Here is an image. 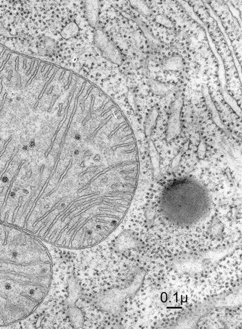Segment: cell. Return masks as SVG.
Returning a JSON list of instances; mask_svg holds the SVG:
<instances>
[{
    "instance_id": "cell-1",
    "label": "cell",
    "mask_w": 242,
    "mask_h": 329,
    "mask_svg": "<svg viewBox=\"0 0 242 329\" xmlns=\"http://www.w3.org/2000/svg\"><path fill=\"white\" fill-rule=\"evenodd\" d=\"M127 137L115 101L82 79L19 85L6 122L0 209L44 225L95 212L121 182Z\"/></svg>"
},
{
    "instance_id": "cell-2",
    "label": "cell",
    "mask_w": 242,
    "mask_h": 329,
    "mask_svg": "<svg viewBox=\"0 0 242 329\" xmlns=\"http://www.w3.org/2000/svg\"><path fill=\"white\" fill-rule=\"evenodd\" d=\"M49 245L0 222V327L31 318L51 295L56 263Z\"/></svg>"
},
{
    "instance_id": "cell-3",
    "label": "cell",
    "mask_w": 242,
    "mask_h": 329,
    "mask_svg": "<svg viewBox=\"0 0 242 329\" xmlns=\"http://www.w3.org/2000/svg\"><path fill=\"white\" fill-rule=\"evenodd\" d=\"M162 215L169 222L191 226L206 217L210 200L204 187L188 178L175 180L165 187L161 197Z\"/></svg>"
},
{
    "instance_id": "cell-4",
    "label": "cell",
    "mask_w": 242,
    "mask_h": 329,
    "mask_svg": "<svg viewBox=\"0 0 242 329\" xmlns=\"http://www.w3.org/2000/svg\"><path fill=\"white\" fill-rule=\"evenodd\" d=\"M233 250L234 247L230 246L228 248L214 249L200 254H184L177 256L171 262L170 266L179 274L199 276L213 267Z\"/></svg>"
},
{
    "instance_id": "cell-5",
    "label": "cell",
    "mask_w": 242,
    "mask_h": 329,
    "mask_svg": "<svg viewBox=\"0 0 242 329\" xmlns=\"http://www.w3.org/2000/svg\"><path fill=\"white\" fill-rule=\"evenodd\" d=\"M145 275V271L139 272L127 285L103 291L101 295H99L100 299L98 300L100 310L114 315L120 313L126 300L141 287Z\"/></svg>"
},
{
    "instance_id": "cell-6",
    "label": "cell",
    "mask_w": 242,
    "mask_h": 329,
    "mask_svg": "<svg viewBox=\"0 0 242 329\" xmlns=\"http://www.w3.org/2000/svg\"><path fill=\"white\" fill-rule=\"evenodd\" d=\"M182 101L181 98L177 99L172 106L171 112L169 118L167 138L170 140L178 136L181 131L180 114Z\"/></svg>"
},
{
    "instance_id": "cell-7",
    "label": "cell",
    "mask_w": 242,
    "mask_h": 329,
    "mask_svg": "<svg viewBox=\"0 0 242 329\" xmlns=\"http://www.w3.org/2000/svg\"><path fill=\"white\" fill-rule=\"evenodd\" d=\"M138 242L136 236L130 231L121 233L115 242V247L118 251L122 252L138 246Z\"/></svg>"
},
{
    "instance_id": "cell-8",
    "label": "cell",
    "mask_w": 242,
    "mask_h": 329,
    "mask_svg": "<svg viewBox=\"0 0 242 329\" xmlns=\"http://www.w3.org/2000/svg\"><path fill=\"white\" fill-rule=\"evenodd\" d=\"M183 67V61L180 57H173L165 61L163 65L164 70H180Z\"/></svg>"
},
{
    "instance_id": "cell-9",
    "label": "cell",
    "mask_w": 242,
    "mask_h": 329,
    "mask_svg": "<svg viewBox=\"0 0 242 329\" xmlns=\"http://www.w3.org/2000/svg\"><path fill=\"white\" fill-rule=\"evenodd\" d=\"M158 116V113L156 109L152 110L150 114L148 115L145 124V131L147 136L151 134L152 130H153L156 123H157Z\"/></svg>"
},
{
    "instance_id": "cell-10",
    "label": "cell",
    "mask_w": 242,
    "mask_h": 329,
    "mask_svg": "<svg viewBox=\"0 0 242 329\" xmlns=\"http://www.w3.org/2000/svg\"><path fill=\"white\" fill-rule=\"evenodd\" d=\"M150 87L152 91L158 95H165L170 91V88L166 85L159 83V82L151 81Z\"/></svg>"
},
{
    "instance_id": "cell-11",
    "label": "cell",
    "mask_w": 242,
    "mask_h": 329,
    "mask_svg": "<svg viewBox=\"0 0 242 329\" xmlns=\"http://www.w3.org/2000/svg\"><path fill=\"white\" fill-rule=\"evenodd\" d=\"M133 6L138 9V11L143 13L145 15L150 14V9L143 2H131Z\"/></svg>"
}]
</instances>
